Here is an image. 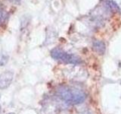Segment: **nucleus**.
I'll use <instances>...</instances> for the list:
<instances>
[{"label":"nucleus","instance_id":"4","mask_svg":"<svg viewBox=\"0 0 121 114\" xmlns=\"http://www.w3.org/2000/svg\"><path fill=\"white\" fill-rule=\"evenodd\" d=\"M92 48L94 51L98 55H104L106 51V45L101 40L94 41L92 44Z\"/></svg>","mask_w":121,"mask_h":114},{"label":"nucleus","instance_id":"6","mask_svg":"<svg viewBox=\"0 0 121 114\" xmlns=\"http://www.w3.org/2000/svg\"><path fill=\"white\" fill-rule=\"evenodd\" d=\"M2 17H3V11H2V9L1 5H0V22L2 21Z\"/></svg>","mask_w":121,"mask_h":114},{"label":"nucleus","instance_id":"1","mask_svg":"<svg viewBox=\"0 0 121 114\" xmlns=\"http://www.w3.org/2000/svg\"><path fill=\"white\" fill-rule=\"evenodd\" d=\"M58 97L67 103L73 104H79L85 101L86 95L82 90L61 86L57 90Z\"/></svg>","mask_w":121,"mask_h":114},{"label":"nucleus","instance_id":"2","mask_svg":"<svg viewBox=\"0 0 121 114\" xmlns=\"http://www.w3.org/2000/svg\"><path fill=\"white\" fill-rule=\"evenodd\" d=\"M51 56L53 59L60 60L67 64L78 65L81 63V59L79 57L73 54H70L61 50L59 48H55L51 51Z\"/></svg>","mask_w":121,"mask_h":114},{"label":"nucleus","instance_id":"8","mask_svg":"<svg viewBox=\"0 0 121 114\" xmlns=\"http://www.w3.org/2000/svg\"><path fill=\"white\" fill-rule=\"evenodd\" d=\"M15 1H20V0H15Z\"/></svg>","mask_w":121,"mask_h":114},{"label":"nucleus","instance_id":"5","mask_svg":"<svg viewBox=\"0 0 121 114\" xmlns=\"http://www.w3.org/2000/svg\"><path fill=\"white\" fill-rule=\"evenodd\" d=\"M106 4H107L108 6L113 11H120V9H119L118 5H117V4L113 2V0H107V1H106Z\"/></svg>","mask_w":121,"mask_h":114},{"label":"nucleus","instance_id":"3","mask_svg":"<svg viewBox=\"0 0 121 114\" xmlns=\"http://www.w3.org/2000/svg\"><path fill=\"white\" fill-rule=\"evenodd\" d=\"M14 78L13 71H6L0 75V89L4 90L9 87Z\"/></svg>","mask_w":121,"mask_h":114},{"label":"nucleus","instance_id":"7","mask_svg":"<svg viewBox=\"0 0 121 114\" xmlns=\"http://www.w3.org/2000/svg\"><path fill=\"white\" fill-rule=\"evenodd\" d=\"M7 114H15L14 113H7Z\"/></svg>","mask_w":121,"mask_h":114}]
</instances>
